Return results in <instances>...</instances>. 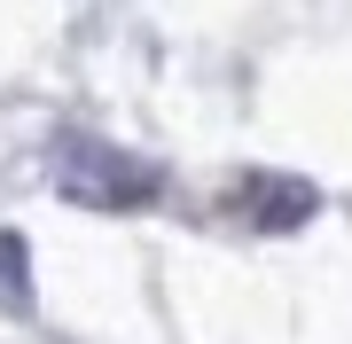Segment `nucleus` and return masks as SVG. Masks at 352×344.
<instances>
[{
	"mask_svg": "<svg viewBox=\"0 0 352 344\" xmlns=\"http://www.w3.org/2000/svg\"><path fill=\"white\" fill-rule=\"evenodd\" d=\"M55 188H63L78 211H141V204H157V165H141L118 141L71 133L63 149H55Z\"/></svg>",
	"mask_w": 352,
	"mask_h": 344,
	"instance_id": "1",
	"label": "nucleus"
},
{
	"mask_svg": "<svg viewBox=\"0 0 352 344\" xmlns=\"http://www.w3.org/2000/svg\"><path fill=\"white\" fill-rule=\"evenodd\" d=\"M235 211L251 219L258 235H298L305 219L321 211V196H314V180H298V172H251L235 188Z\"/></svg>",
	"mask_w": 352,
	"mask_h": 344,
	"instance_id": "2",
	"label": "nucleus"
},
{
	"mask_svg": "<svg viewBox=\"0 0 352 344\" xmlns=\"http://www.w3.org/2000/svg\"><path fill=\"white\" fill-rule=\"evenodd\" d=\"M0 313H32V251L16 227H0Z\"/></svg>",
	"mask_w": 352,
	"mask_h": 344,
	"instance_id": "3",
	"label": "nucleus"
}]
</instances>
